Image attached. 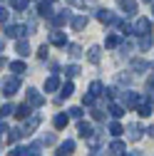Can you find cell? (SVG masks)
Segmentation results:
<instances>
[{
  "instance_id": "6da1fadb",
  "label": "cell",
  "mask_w": 154,
  "mask_h": 156,
  "mask_svg": "<svg viewBox=\"0 0 154 156\" xmlns=\"http://www.w3.org/2000/svg\"><path fill=\"white\" fill-rule=\"evenodd\" d=\"M17 89H20V80H17V77H8V80H3V94L5 97L17 94Z\"/></svg>"
},
{
  "instance_id": "7a4b0ae2",
  "label": "cell",
  "mask_w": 154,
  "mask_h": 156,
  "mask_svg": "<svg viewBox=\"0 0 154 156\" xmlns=\"http://www.w3.org/2000/svg\"><path fill=\"white\" fill-rule=\"evenodd\" d=\"M149 32H152V20H147V17H139V20L134 23V35L147 37Z\"/></svg>"
},
{
  "instance_id": "3957f363",
  "label": "cell",
  "mask_w": 154,
  "mask_h": 156,
  "mask_svg": "<svg viewBox=\"0 0 154 156\" xmlns=\"http://www.w3.org/2000/svg\"><path fill=\"white\" fill-rule=\"evenodd\" d=\"M25 97H28V104H30L32 109H37V107H42V104H45V97L37 92V89H28Z\"/></svg>"
},
{
  "instance_id": "277c9868",
  "label": "cell",
  "mask_w": 154,
  "mask_h": 156,
  "mask_svg": "<svg viewBox=\"0 0 154 156\" xmlns=\"http://www.w3.org/2000/svg\"><path fill=\"white\" fill-rule=\"evenodd\" d=\"M122 104H124L127 109L139 107V104H142V102H139V94H137V92H122Z\"/></svg>"
},
{
  "instance_id": "5b68a950",
  "label": "cell",
  "mask_w": 154,
  "mask_h": 156,
  "mask_svg": "<svg viewBox=\"0 0 154 156\" xmlns=\"http://www.w3.org/2000/svg\"><path fill=\"white\" fill-rule=\"evenodd\" d=\"M152 102H154V94H147V102H142V104L137 107V114L142 116V119L152 116Z\"/></svg>"
},
{
  "instance_id": "8992f818",
  "label": "cell",
  "mask_w": 154,
  "mask_h": 156,
  "mask_svg": "<svg viewBox=\"0 0 154 156\" xmlns=\"http://www.w3.org/2000/svg\"><path fill=\"white\" fill-rule=\"evenodd\" d=\"M67 23H72L70 10H62V12H57V15L52 17V25H55V27H62V25H67Z\"/></svg>"
},
{
  "instance_id": "52a82bcc",
  "label": "cell",
  "mask_w": 154,
  "mask_h": 156,
  "mask_svg": "<svg viewBox=\"0 0 154 156\" xmlns=\"http://www.w3.org/2000/svg\"><path fill=\"white\" fill-rule=\"evenodd\" d=\"M25 32H30V27H25V25H5L8 37H17V35H25Z\"/></svg>"
},
{
  "instance_id": "ba28073f",
  "label": "cell",
  "mask_w": 154,
  "mask_h": 156,
  "mask_svg": "<svg viewBox=\"0 0 154 156\" xmlns=\"http://www.w3.org/2000/svg\"><path fill=\"white\" fill-rule=\"evenodd\" d=\"M77 134H80L82 139H92L94 129H92V124H90V122H80V124H77Z\"/></svg>"
},
{
  "instance_id": "9c48e42d",
  "label": "cell",
  "mask_w": 154,
  "mask_h": 156,
  "mask_svg": "<svg viewBox=\"0 0 154 156\" xmlns=\"http://www.w3.org/2000/svg\"><path fill=\"white\" fill-rule=\"evenodd\" d=\"M97 20H100V23H105V25H109V23H117V17L112 15V10L102 8V10H97Z\"/></svg>"
},
{
  "instance_id": "30bf717a",
  "label": "cell",
  "mask_w": 154,
  "mask_h": 156,
  "mask_svg": "<svg viewBox=\"0 0 154 156\" xmlns=\"http://www.w3.org/2000/svg\"><path fill=\"white\" fill-rule=\"evenodd\" d=\"M50 42H52L55 47H65V45H67V37H65V32H60V30H55V32L50 35Z\"/></svg>"
},
{
  "instance_id": "8fae6325",
  "label": "cell",
  "mask_w": 154,
  "mask_h": 156,
  "mask_svg": "<svg viewBox=\"0 0 154 156\" xmlns=\"http://www.w3.org/2000/svg\"><path fill=\"white\" fill-rule=\"evenodd\" d=\"M127 139H129V141H139V139H142V129H139L137 124H129V126H127Z\"/></svg>"
},
{
  "instance_id": "7c38bea8",
  "label": "cell",
  "mask_w": 154,
  "mask_h": 156,
  "mask_svg": "<svg viewBox=\"0 0 154 156\" xmlns=\"http://www.w3.org/2000/svg\"><path fill=\"white\" fill-rule=\"evenodd\" d=\"M30 114H32V107H30L28 102H23L20 107H17V109H15V116H17V119H28V116H30Z\"/></svg>"
},
{
  "instance_id": "4fadbf2b",
  "label": "cell",
  "mask_w": 154,
  "mask_h": 156,
  "mask_svg": "<svg viewBox=\"0 0 154 156\" xmlns=\"http://www.w3.org/2000/svg\"><path fill=\"white\" fill-rule=\"evenodd\" d=\"M37 124H40V116H37V114H35V116H30V119L25 122V126H23V131H25V136H28V134H32V131L37 129Z\"/></svg>"
},
{
  "instance_id": "5bb4252c",
  "label": "cell",
  "mask_w": 154,
  "mask_h": 156,
  "mask_svg": "<svg viewBox=\"0 0 154 156\" xmlns=\"http://www.w3.org/2000/svg\"><path fill=\"white\" fill-rule=\"evenodd\" d=\"M55 89H60V77L57 74H52V77L45 80V92H55Z\"/></svg>"
},
{
  "instance_id": "9a60e30c",
  "label": "cell",
  "mask_w": 154,
  "mask_h": 156,
  "mask_svg": "<svg viewBox=\"0 0 154 156\" xmlns=\"http://www.w3.org/2000/svg\"><path fill=\"white\" fill-rule=\"evenodd\" d=\"M75 151V141L72 139H67V141H62L60 144V151H57V156H70Z\"/></svg>"
},
{
  "instance_id": "2e32d148",
  "label": "cell",
  "mask_w": 154,
  "mask_h": 156,
  "mask_svg": "<svg viewBox=\"0 0 154 156\" xmlns=\"http://www.w3.org/2000/svg\"><path fill=\"white\" fill-rule=\"evenodd\" d=\"M85 27H87V17H85V15L72 17V30H77V32H80V30H85Z\"/></svg>"
},
{
  "instance_id": "e0dca14e",
  "label": "cell",
  "mask_w": 154,
  "mask_h": 156,
  "mask_svg": "<svg viewBox=\"0 0 154 156\" xmlns=\"http://www.w3.org/2000/svg\"><path fill=\"white\" fill-rule=\"evenodd\" d=\"M15 50H17V55H20V57H28V55H30V45H28V40H17Z\"/></svg>"
},
{
  "instance_id": "ac0fdd59",
  "label": "cell",
  "mask_w": 154,
  "mask_h": 156,
  "mask_svg": "<svg viewBox=\"0 0 154 156\" xmlns=\"http://www.w3.org/2000/svg\"><path fill=\"white\" fill-rule=\"evenodd\" d=\"M127 149H124V141H112L109 144V154H114V156H122Z\"/></svg>"
},
{
  "instance_id": "d6986e66",
  "label": "cell",
  "mask_w": 154,
  "mask_h": 156,
  "mask_svg": "<svg viewBox=\"0 0 154 156\" xmlns=\"http://www.w3.org/2000/svg\"><path fill=\"white\" fill-rule=\"evenodd\" d=\"M100 52H102V50H100L97 45H94V47H90V50H87V60H90L92 65H97V62H100Z\"/></svg>"
},
{
  "instance_id": "ffe728a7",
  "label": "cell",
  "mask_w": 154,
  "mask_h": 156,
  "mask_svg": "<svg viewBox=\"0 0 154 156\" xmlns=\"http://www.w3.org/2000/svg\"><path fill=\"white\" fill-rule=\"evenodd\" d=\"M37 12H40V17H55V15H52V8H50V3H47V0H42V3H40Z\"/></svg>"
},
{
  "instance_id": "44dd1931",
  "label": "cell",
  "mask_w": 154,
  "mask_h": 156,
  "mask_svg": "<svg viewBox=\"0 0 154 156\" xmlns=\"http://www.w3.org/2000/svg\"><path fill=\"white\" fill-rule=\"evenodd\" d=\"M10 72H15V77H17V74L28 72V67H25V62H23V60H17V62H10Z\"/></svg>"
},
{
  "instance_id": "7402d4cb",
  "label": "cell",
  "mask_w": 154,
  "mask_h": 156,
  "mask_svg": "<svg viewBox=\"0 0 154 156\" xmlns=\"http://www.w3.org/2000/svg\"><path fill=\"white\" fill-rule=\"evenodd\" d=\"M122 42V35H117V32H112L109 37H107V40H105V47H117Z\"/></svg>"
},
{
  "instance_id": "603a6c76",
  "label": "cell",
  "mask_w": 154,
  "mask_h": 156,
  "mask_svg": "<svg viewBox=\"0 0 154 156\" xmlns=\"http://www.w3.org/2000/svg\"><path fill=\"white\" fill-rule=\"evenodd\" d=\"M67 122H70V116H67V114H57L52 124H55V129H65V126H67Z\"/></svg>"
},
{
  "instance_id": "cb8c5ba5",
  "label": "cell",
  "mask_w": 154,
  "mask_h": 156,
  "mask_svg": "<svg viewBox=\"0 0 154 156\" xmlns=\"http://www.w3.org/2000/svg\"><path fill=\"white\" fill-rule=\"evenodd\" d=\"M124 109H127V107H122V104H117V102H112V104H109L112 116H117V119H119V116H124Z\"/></svg>"
},
{
  "instance_id": "d4e9b609",
  "label": "cell",
  "mask_w": 154,
  "mask_h": 156,
  "mask_svg": "<svg viewBox=\"0 0 154 156\" xmlns=\"http://www.w3.org/2000/svg\"><path fill=\"white\" fill-rule=\"evenodd\" d=\"M132 69L137 72V74H142V72H147V69H149V65H147L144 60H134V62H132Z\"/></svg>"
},
{
  "instance_id": "484cf974",
  "label": "cell",
  "mask_w": 154,
  "mask_h": 156,
  "mask_svg": "<svg viewBox=\"0 0 154 156\" xmlns=\"http://www.w3.org/2000/svg\"><path fill=\"white\" fill-rule=\"evenodd\" d=\"M102 89H105V87H102V82H100V80H94V82L90 84V94H92V97H100V94H102Z\"/></svg>"
},
{
  "instance_id": "4316f807",
  "label": "cell",
  "mask_w": 154,
  "mask_h": 156,
  "mask_svg": "<svg viewBox=\"0 0 154 156\" xmlns=\"http://www.w3.org/2000/svg\"><path fill=\"white\" fill-rule=\"evenodd\" d=\"M72 92H75V87H72V82H67V84L62 87V92H60V99H67V97H72Z\"/></svg>"
},
{
  "instance_id": "83f0119b",
  "label": "cell",
  "mask_w": 154,
  "mask_h": 156,
  "mask_svg": "<svg viewBox=\"0 0 154 156\" xmlns=\"http://www.w3.org/2000/svg\"><path fill=\"white\" fill-rule=\"evenodd\" d=\"M122 131H124V129H122L119 122H112V124H109V134H112V136H119Z\"/></svg>"
},
{
  "instance_id": "f1b7e54d",
  "label": "cell",
  "mask_w": 154,
  "mask_h": 156,
  "mask_svg": "<svg viewBox=\"0 0 154 156\" xmlns=\"http://www.w3.org/2000/svg\"><path fill=\"white\" fill-rule=\"evenodd\" d=\"M10 8L13 10H25L28 8V0H10Z\"/></svg>"
},
{
  "instance_id": "f546056e",
  "label": "cell",
  "mask_w": 154,
  "mask_h": 156,
  "mask_svg": "<svg viewBox=\"0 0 154 156\" xmlns=\"http://www.w3.org/2000/svg\"><path fill=\"white\" fill-rule=\"evenodd\" d=\"M20 136H25V131H23V129H13V131L8 134V141H17Z\"/></svg>"
},
{
  "instance_id": "4dcf8cb0",
  "label": "cell",
  "mask_w": 154,
  "mask_h": 156,
  "mask_svg": "<svg viewBox=\"0 0 154 156\" xmlns=\"http://www.w3.org/2000/svg\"><path fill=\"white\" fill-rule=\"evenodd\" d=\"M149 47H152V37H149V35H147V37H139V50L147 52Z\"/></svg>"
},
{
  "instance_id": "1f68e13d",
  "label": "cell",
  "mask_w": 154,
  "mask_h": 156,
  "mask_svg": "<svg viewBox=\"0 0 154 156\" xmlns=\"http://www.w3.org/2000/svg\"><path fill=\"white\" fill-rule=\"evenodd\" d=\"M65 74L67 77H77V74H80V67H77V65H67L65 67Z\"/></svg>"
},
{
  "instance_id": "d6a6232c",
  "label": "cell",
  "mask_w": 154,
  "mask_h": 156,
  "mask_svg": "<svg viewBox=\"0 0 154 156\" xmlns=\"http://www.w3.org/2000/svg\"><path fill=\"white\" fill-rule=\"evenodd\" d=\"M67 112H70V116H72V119H80V116H82V109H80V107H70Z\"/></svg>"
},
{
  "instance_id": "836d02e7",
  "label": "cell",
  "mask_w": 154,
  "mask_h": 156,
  "mask_svg": "<svg viewBox=\"0 0 154 156\" xmlns=\"http://www.w3.org/2000/svg\"><path fill=\"white\" fill-rule=\"evenodd\" d=\"M92 119H94V122H102V119H105V112H102V109H92Z\"/></svg>"
},
{
  "instance_id": "e575fe53",
  "label": "cell",
  "mask_w": 154,
  "mask_h": 156,
  "mask_svg": "<svg viewBox=\"0 0 154 156\" xmlns=\"http://www.w3.org/2000/svg\"><path fill=\"white\" fill-rule=\"evenodd\" d=\"M80 55H82L80 45H70V57H80Z\"/></svg>"
},
{
  "instance_id": "d590c367",
  "label": "cell",
  "mask_w": 154,
  "mask_h": 156,
  "mask_svg": "<svg viewBox=\"0 0 154 156\" xmlns=\"http://www.w3.org/2000/svg\"><path fill=\"white\" fill-rule=\"evenodd\" d=\"M82 104H87V107H92V104H94V97H92L90 92H87V94L82 97Z\"/></svg>"
},
{
  "instance_id": "8d00e7d4",
  "label": "cell",
  "mask_w": 154,
  "mask_h": 156,
  "mask_svg": "<svg viewBox=\"0 0 154 156\" xmlns=\"http://www.w3.org/2000/svg\"><path fill=\"white\" fill-rule=\"evenodd\" d=\"M47 52H50V47H47V45H42L40 50H37V55H40V60H45V57H47Z\"/></svg>"
},
{
  "instance_id": "74e56055",
  "label": "cell",
  "mask_w": 154,
  "mask_h": 156,
  "mask_svg": "<svg viewBox=\"0 0 154 156\" xmlns=\"http://www.w3.org/2000/svg\"><path fill=\"white\" fill-rule=\"evenodd\" d=\"M40 144H55V134H47V136H42V141Z\"/></svg>"
},
{
  "instance_id": "f35d334b",
  "label": "cell",
  "mask_w": 154,
  "mask_h": 156,
  "mask_svg": "<svg viewBox=\"0 0 154 156\" xmlns=\"http://www.w3.org/2000/svg\"><path fill=\"white\" fill-rule=\"evenodd\" d=\"M0 112H3V116H8V114H13V107H10V104H3Z\"/></svg>"
},
{
  "instance_id": "ab89813d",
  "label": "cell",
  "mask_w": 154,
  "mask_h": 156,
  "mask_svg": "<svg viewBox=\"0 0 154 156\" xmlns=\"http://www.w3.org/2000/svg\"><path fill=\"white\" fill-rule=\"evenodd\" d=\"M105 92H107L109 99H114V97H117V89H114V87H109V89H105Z\"/></svg>"
},
{
  "instance_id": "60d3db41",
  "label": "cell",
  "mask_w": 154,
  "mask_h": 156,
  "mask_svg": "<svg viewBox=\"0 0 154 156\" xmlns=\"http://www.w3.org/2000/svg\"><path fill=\"white\" fill-rule=\"evenodd\" d=\"M0 20H3V25L8 23V10H5V8H3V10H0Z\"/></svg>"
},
{
  "instance_id": "b9f144b4",
  "label": "cell",
  "mask_w": 154,
  "mask_h": 156,
  "mask_svg": "<svg viewBox=\"0 0 154 156\" xmlns=\"http://www.w3.org/2000/svg\"><path fill=\"white\" fill-rule=\"evenodd\" d=\"M147 131H149V136H154V126H149V129H147Z\"/></svg>"
},
{
  "instance_id": "7bdbcfd3",
  "label": "cell",
  "mask_w": 154,
  "mask_h": 156,
  "mask_svg": "<svg viewBox=\"0 0 154 156\" xmlns=\"http://www.w3.org/2000/svg\"><path fill=\"white\" fill-rule=\"evenodd\" d=\"M144 3H152V0H144Z\"/></svg>"
},
{
  "instance_id": "ee69618b",
  "label": "cell",
  "mask_w": 154,
  "mask_h": 156,
  "mask_svg": "<svg viewBox=\"0 0 154 156\" xmlns=\"http://www.w3.org/2000/svg\"><path fill=\"white\" fill-rule=\"evenodd\" d=\"M122 156H129V154H122Z\"/></svg>"
},
{
  "instance_id": "f6af8a7d",
  "label": "cell",
  "mask_w": 154,
  "mask_h": 156,
  "mask_svg": "<svg viewBox=\"0 0 154 156\" xmlns=\"http://www.w3.org/2000/svg\"><path fill=\"white\" fill-rule=\"evenodd\" d=\"M47 3H52V0H47Z\"/></svg>"
},
{
  "instance_id": "bcb514c9",
  "label": "cell",
  "mask_w": 154,
  "mask_h": 156,
  "mask_svg": "<svg viewBox=\"0 0 154 156\" xmlns=\"http://www.w3.org/2000/svg\"><path fill=\"white\" fill-rule=\"evenodd\" d=\"M35 156H40V154H35Z\"/></svg>"
},
{
  "instance_id": "7dc6e473",
  "label": "cell",
  "mask_w": 154,
  "mask_h": 156,
  "mask_svg": "<svg viewBox=\"0 0 154 156\" xmlns=\"http://www.w3.org/2000/svg\"><path fill=\"white\" fill-rule=\"evenodd\" d=\"M152 10H154V8H152Z\"/></svg>"
}]
</instances>
